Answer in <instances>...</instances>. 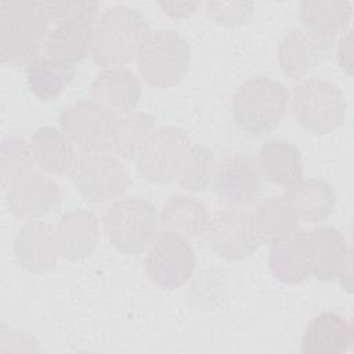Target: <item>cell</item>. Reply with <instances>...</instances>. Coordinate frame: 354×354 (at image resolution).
Listing matches in <instances>:
<instances>
[{
	"instance_id": "obj_1",
	"label": "cell",
	"mask_w": 354,
	"mask_h": 354,
	"mask_svg": "<svg viewBox=\"0 0 354 354\" xmlns=\"http://www.w3.org/2000/svg\"><path fill=\"white\" fill-rule=\"evenodd\" d=\"M149 35L147 18L126 4L106 7L93 26L91 58L102 69L124 68Z\"/></svg>"
},
{
	"instance_id": "obj_2",
	"label": "cell",
	"mask_w": 354,
	"mask_h": 354,
	"mask_svg": "<svg viewBox=\"0 0 354 354\" xmlns=\"http://www.w3.org/2000/svg\"><path fill=\"white\" fill-rule=\"evenodd\" d=\"M44 1H0V57L3 64L29 65L48 36Z\"/></svg>"
},
{
	"instance_id": "obj_3",
	"label": "cell",
	"mask_w": 354,
	"mask_h": 354,
	"mask_svg": "<svg viewBox=\"0 0 354 354\" xmlns=\"http://www.w3.org/2000/svg\"><path fill=\"white\" fill-rule=\"evenodd\" d=\"M288 101L289 93L279 80L256 76L236 88L232 97V116L242 130L261 136L281 122Z\"/></svg>"
},
{
	"instance_id": "obj_4",
	"label": "cell",
	"mask_w": 354,
	"mask_h": 354,
	"mask_svg": "<svg viewBox=\"0 0 354 354\" xmlns=\"http://www.w3.org/2000/svg\"><path fill=\"white\" fill-rule=\"evenodd\" d=\"M109 243L124 254H137L148 249L159 232V214L147 199L127 196L113 201L102 216Z\"/></svg>"
},
{
	"instance_id": "obj_5",
	"label": "cell",
	"mask_w": 354,
	"mask_h": 354,
	"mask_svg": "<svg viewBox=\"0 0 354 354\" xmlns=\"http://www.w3.org/2000/svg\"><path fill=\"white\" fill-rule=\"evenodd\" d=\"M295 119L310 133L324 136L339 129L347 113L343 91L324 79H303L289 94Z\"/></svg>"
},
{
	"instance_id": "obj_6",
	"label": "cell",
	"mask_w": 354,
	"mask_h": 354,
	"mask_svg": "<svg viewBox=\"0 0 354 354\" xmlns=\"http://www.w3.org/2000/svg\"><path fill=\"white\" fill-rule=\"evenodd\" d=\"M136 64L148 84L167 88L180 83L187 75L191 48L177 32L166 29L149 32L136 54Z\"/></svg>"
},
{
	"instance_id": "obj_7",
	"label": "cell",
	"mask_w": 354,
	"mask_h": 354,
	"mask_svg": "<svg viewBox=\"0 0 354 354\" xmlns=\"http://www.w3.org/2000/svg\"><path fill=\"white\" fill-rule=\"evenodd\" d=\"M119 119L116 112L90 98L65 106L58 120L61 130L80 153H111Z\"/></svg>"
},
{
	"instance_id": "obj_8",
	"label": "cell",
	"mask_w": 354,
	"mask_h": 354,
	"mask_svg": "<svg viewBox=\"0 0 354 354\" xmlns=\"http://www.w3.org/2000/svg\"><path fill=\"white\" fill-rule=\"evenodd\" d=\"M68 174L80 195L95 203L118 201L130 187L129 171L111 153H80Z\"/></svg>"
},
{
	"instance_id": "obj_9",
	"label": "cell",
	"mask_w": 354,
	"mask_h": 354,
	"mask_svg": "<svg viewBox=\"0 0 354 354\" xmlns=\"http://www.w3.org/2000/svg\"><path fill=\"white\" fill-rule=\"evenodd\" d=\"M196 266L195 252L184 235L162 230L148 246L145 271L158 286L174 290L184 285L194 274Z\"/></svg>"
},
{
	"instance_id": "obj_10",
	"label": "cell",
	"mask_w": 354,
	"mask_h": 354,
	"mask_svg": "<svg viewBox=\"0 0 354 354\" xmlns=\"http://www.w3.org/2000/svg\"><path fill=\"white\" fill-rule=\"evenodd\" d=\"M189 147V138L183 129L162 126L151 134L138 152L134 159L136 167L153 184H170L176 180Z\"/></svg>"
},
{
	"instance_id": "obj_11",
	"label": "cell",
	"mask_w": 354,
	"mask_h": 354,
	"mask_svg": "<svg viewBox=\"0 0 354 354\" xmlns=\"http://www.w3.org/2000/svg\"><path fill=\"white\" fill-rule=\"evenodd\" d=\"M4 189L8 210L26 220L46 216L58 206L61 199V189L55 180L35 169L14 177Z\"/></svg>"
},
{
	"instance_id": "obj_12",
	"label": "cell",
	"mask_w": 354,
	"mask_h": 354,
	"mask_svg": "<svg viewBox=\"0 0 354 354\" xmlns=\"http://www.w3.org/2000/svg\"><path fill=\"white\" fill-rule=\"evenodd\" d=\"M207 234L213 250L228 260H242L260 246L253 216L239 207L220 210L210 221Z\"/></svg>"
},
{
	"instance_id": "obj_13",
	"label": "cell",
	"mask_w": 354,
	"mask_h": 354,
	"mask_svg": "<svg viewBox=\"0 0 354 354\" xmlns=\"http://www.w3.org/2000/svg\"><path fill=\"white\" fill-rule=\"evenodd\" d=\"M213 188L218 199L231 207L253 203L261 192L260 170L246 155H228L216 165Z\"/></svg>"
},
{
	"instance_id": "obj_14",
	"label": "cell",
	"mask_w": 354,
	"mask_h": 354,
	"mask_svg": "<svg viewBox=\"0 0 354 354\" xmlns=\"http://www.w3.org/2000/svg\"><path fill=\"white\" fill-rule=\"evenodd\" d=\"M14 254L17 263L29 272L51 270L61 257L55 228L43 220H28L15 235Z\"/></svg>"
},
{
	"instance_id": "obj_15",
	"label": "cell",
	"mask_w": 354,
	"mask_h": 354,
	"mask_svg": "<svg viewBox=\"0 0 354 354\" xmlns=\"http://www.w3.org/2000/svg\"><path fill=\"white\" fill-rule=\"evenodd\" d=\"M308 234L313 275L319 281H343L350 275V246L346 236L332 225L314 227Z\"/></svg>"
},
{
	"instance_id": "obj_16",
	"label": "cell",
	"mask_w": 354,
	"mask_h": 354,
	"mask_svg": "<svg viewBox=\"0 0 354 354\" xmlns=\"http://www.w3.org/2000/svg\"><path fill=\"white\" fill-rule=\"evenodd\" d=\"M268 266L272 277L286 285L304 282L313 274L311 248L307 231L296 230L271 243Z\"/></svg>"
},
{
	"instance_id": "obj_17",
	"label": "cell",
	"mask_w": 354,
	"mask_h": 354,
	"mask_svg": "<svg viewBox=\"0 0 354 354\" xmlns=\"http://www.w3.org/2000/svg\"><path fill=\"white\" fill-rule=\"evenodd\" d=\"M353 6L340 0H306L300 3V19L306 32L330 50L337 36L350 28Z\"/></svg>"
},
{
	"instance_id": "obj_18",
	"label": "cell",
	"mask_w": 354,
	"mask_h": 354,
	"mask_svg": "<svg viewBox=\"0 0 354 354\" xmlns=\"http://www.w3.org/2000/svg\"><path fill=\"white\" fill-rule=\"evenodd\" d=\"M59 256L69 261L87 257L100 239V221L88 209H72L61 216L55 227Z\"/></svg>"
},
{
	"instance_id": "obj_19",
	"label": "cell",
	"mask_w": 354,
	"mask_h": 354,
	"mask_svg": "<svg viewBox=\"0 0 354 354\" xmlns=\"http://www.w3.org/2000/svg\"><path fill=\"white\" fill-rule=\"evenodd\" d=\"M141 91L140 79L126 68L102 69L90 84V98L118 115L131 112Z\"/></svg>"
},
{
	"instance_id": "obj_20",
	"label": "cell",
	"mask_w": 354,
	"mask_h": 354,
	"mask_svg": "<svg viewBox=\"0 0 354 354\" xmlns=\"http://www.w3.org/2000/svg\"><path fill=\"white\" fill-rule=\"evenodd\" d=\"M285 198L300 223L315 224L328 218L336 206L335 189L321 178H300L286 187Z\"/></svg>"
},
{
	"instance_id": "obj_21",
	"label": "cell",
	"mask_w": 354,
	"mask_h": 354,
	"mask_svg": "<svg viewBox=\"0 0 354 354\" xmlns=\"http://www.w3.org/2000/svg\"><path fill=\"white\" fill-rule=\"evenodd\" d=\"M353 343L351 324L337 313L315 315L303 336L301 350L306 354H340Z\"/></svg>"
},
{
	"instance_id": "obj_22",
	"label": "cell",
	"mask_w": 354,
	"mask_h": 354,
	"mask_svg": "<svg viewBox=\"0 0 354 354\" xmlns=\"http://www.w3.org/2000/svg\"><path fill=\"white\" fill-rule=\"evenodd\" d=\"M329 51L314 40L306 30L293 29L278 46V64L285 76L292 80H303L321 62Z\"/></svg>"
},
{
	"instance_id": "obj_23",
	"label": "cell",
	"mask_w": 354,
	"mask_h": 354,
	"mask_svg": "<svg viewBox=\"0 0 354 354\" xmlns=\"http://www.w3.org/2000/svg\"><path fill=\"white\" fill-rule=\"evenodd\" d=\"M94 24L86 21H65L57 24L46 39L48 58L73 65L83 61L91 53Z\"/></svg>"
},
{
	"instance_id": "obj_24",
	"label": "cell",
	"mask_w": 354,
	"mask_h": 354,
	"mask_svg": "<svg viewBox=\"0 0 354 354\" xmlns=\"http://www.w3.org/2000/svg\"><path fill=\"white\" fill-rule=\"evenodd\" d=\"M35 163L50 174H66L72 169L76 152L66 134L55 127L37 129L29 140Z\"/></svg>"
},
{
	"instance_id": "obj_25",
	"label": "cell",
	"mask_w": 354,
	"mask_h": 354,
	"mask_svg": "<svg viewBox=\"0 0 354 354\" xmlns=\"http://www.w3.org/2000/svg\"><path fill=\"white\" fill-rule=\"evenodd\" d=\"M160 225L176 231L185 238H196L207 232L210 214L207 206L188 195H173L162 206L159 213Z\"/></svg>"
},
{
	"instance_id": "obj_26",
	"label": "cell",
	"mask_w": 354,
	"mask_h": 354,
	"mask_svg": "<svg viewBox=\"0 0 354 354\" xmlns=\"http://www.w3.org/2000/svg\"><path fill=\"white\" fill-rule=\"evenodd\" d=\"M259 169L267 181L289 187L303 176L301 153L292 142L283 140L267 141L259 152Z\"/></svg>"
},
{
	"instance_id": "obj_27",
	"label": "cell",
	"mask_w": 354,
	"mask_h": 354,
	"mask_svg": "<svg viewBox=\"0 0 354 354\" xmlns=\"http://www.w3.org/2000/svg\"><path fill=\"white\" fill-rule=\"evenodd\" d=\"M252 216L260 242L270 245L295 232L300 223L283 194L264 199Z\"/></svg>"
},
{
	"instance_id": "obj_28",
	"label": "cell",
	"mask_w": 354,
	"mask_h": 354,
	"mask_svg": "<svg viewBox=\"0 0 354 354\" xmlns=\"http://www.w3.org/2000/svg\"><path fill=\"white\" fill-rule=\"evenodd\" d=\"M75 76L72 65L48 57H37L26 66V82L30 93L40 101H53L59 97Z\"/></svg>"
},
{
	"instance_id": "obj_29",
	"label": "cell",
	"mask_w": 354,
	"mask_h": 354,
	"mask_svg": "<svg viewBox=\"0 0 354 354\" xmlns=\"http://www.w3.org/2000/svg\"><path fill=\"white\" fill-rule=\"evenodd\" d=\"M156 130L155 119L145 112H129L119 119L113 151L126 160H134Z\"/></svg>"
},
{
	"instance_id": "obj_30",
	"label": "cell",
	"mask_w": 354,
	"mask_h": 354,
	"mask_svg": "<svg viewBox=\"0 0 354 354\" xmlns=\"http://www.w3.org/2000/svg\"><path fill=\"white\" fill-rule=\"evenodd\" d=\"M216 159L213 151L205 145L189 147L178 174V185L189 192H199L207 188L216 171Z\"/></svg>"
},
{
	"instance_id": "obj_31",
	"label": "cell",
	"mask_w": 354,
	"mask_h": 354,
	"mask_svg": "<svg viewBox=\"0 0 354 354\" xmlns=\"http://www.w3.org/2000/svg\"><path fill=\"white\" fill-rule=\"evenodd\" d=\"M33 165L35 159L29 142L18 136L3 140L0 148V176L3 188L22 171L33 169Z\"/></svg>"
},
{
	"instance_id": "obj_32",
	"label": "cell",
	"mask_w": 354,
	"mask_h": 354,
	"mask_svg": "<svg viewBox=\"0 0 354 354\" xmlns=\"http://www.w3.org/2000/svg\"><path fill=\"white\" fill-rule=\"evenodd\" d=\"M44 8L50 22L55 25L65 21H86L94 24L98 18L100 3L80 0H53L44 1Z\"/></svg>"
},
{
	"instance_id": "obj_33",
	"label": "cell",
	"mask_w": 354,
	"mask_h": 354,
	"mask_svg": "<svg viewBox=\"0 0 354 354\" xmlns=\"http://www.w3.org/2000/svg\"><path fill=\"white\" fill-rule=\"evenodd\" d=\"M202 6L212 21L227 28L246 24L252 18L254 8L252 1H205Z\"/></svg>"
},
{
	"instance_id": "obj_34",
	"label": "cell",
	"mask_w": 354,
	"mask_h": 354,
	"mask_svg": "<svg viewBox=\"0 0 354 354\" xmlns=\"http://www.w3.org/2000/svg\"><path fill=\"white\" fill-rule=\"evenodd\" d=\"M336 59L342 71L351 76L353 75V32L351 29L346 30L343 35L339 36L337 50H336Z\"/></svg>"
},
{
	"instance_id": "obj_35",
	"label": "cell",
	"mask_w": 354,
	"mask_h": 354,
	"mask_svg": "<svg viewBox=\"0 0 354 354\" xmlns=\"http://www.w3.org/2000/svg\"><path fill=\"white\" fill-rule=\"evenodd\" d=\"M159 8L163 14L171 18H185L194 14L202 3L199 1H158Z\"/></svg>"
}]
</instances>
